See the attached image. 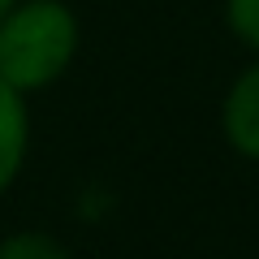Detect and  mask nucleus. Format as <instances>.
<instances>
[{"label":"nucleus","mask_w":259,"mask_h":259,"mask_svg":"<svg viewBox=\"0 0 259 259\" xmlns=\"http://www.w3.org/2000/svg\"><path fill=\"white\" fill-rule=\"evenodd\" d=\"M82 48V22L65 0H18L0 18V82L30 95L56 87Z\"/></svg>","instance_id":"f257e3e1"},{"label":"nucleus","mask_w":259,"mask_h":259,"mask_svg":"<svg viewBox=\"0 0 259 259\" xmlns=\"http://www.w3.org/2000/svg\"><path fill=\"white\" fill-rule=\"evenodd\" d=\"M221 139L233 156L259 164V56L242 65L221 95Z\"/></svg>","instance_id":"f03ea898"},{"label":"nucleus","mask_w":259,"mask_h":259,"mask_svg":"<svg viewBox=\"0 0 259 259\" xmlns=\"http://www.w3.org/2000/svg\"><path fill=\"white\" fill-rule=\"evenodd\" d=\"M30 160V104L22 91L0 82V194L18 186Z\"/></svg>","instance_id":"7ed1b4c3"},{"label":"nucleus","mask_w":259,"mask_h":259,"mask_svg":"<svg viewBox=\"0 0 259 259\" xmlns=\"http://www.w3.org/2000/svg\"><path fill=\"white\" fill-rule=\"evenodd\" d=\"M0 259H74V250L48 229H13L0 238Z\"/></svg>","instance_id":"20e7f679"},{"label":"nucleus","mask_w":259,"mask_h":259,"mask_svg":"<svg viewBox=\"0 0 259 259\" xmlns=\"http://www.w3.org/2000/svg\"><path fill=\"white\" fill-rule=\"evenodd\" d=\"M221 18H225V30H229L250 56H259V0H225Z\"/></svg>","instance_id":"39448f33"},{"label":"nucleus","mask_w":259,"mask_h":259,"mask_svg":"<svg viewBox=\"0 0 259 259\" xmlns=\"http://www.w3.org/2000/svg\"><path fill=\"white\" fill-rule=\"evenodd\" d=\"M13 5H18V0H0V18H5V13H9Z\"/></svg>","instance_id":"423d86ee"}]
</instances>
